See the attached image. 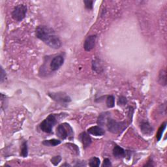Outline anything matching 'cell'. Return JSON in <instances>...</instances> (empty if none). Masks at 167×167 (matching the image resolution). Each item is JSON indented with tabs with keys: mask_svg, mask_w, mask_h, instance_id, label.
I'll use <instances>...</instances> for the list:
<instances>
[{
	"mask_svg": "<svg viewBox=\"0 0 167 167\" xmlns=\"http://www.w3.org/2000/svg\"><path fill=\"white\" fill-rule=\"evenodd\" d=\"M110 118V113L109 112H103L101 113L97 120V123L100 126H105L106 124V122Z\"/></svg>",
	"mask_w": 167,
	"mask_h": 167,
	"instance_id": "cell-12",
	"label": "cell"
},
{
	"mask_svg": "<svg viewBox=\"0 0 167 167\" xmlns=\"http://www.w3.org/2000/svg\"><path fill=\"white\" fill-rule=\"evenodd\" d=\"M57 123V120L54 114H50L48 117L43 120L40 124V129L43 132L50 133L52 131L54 126Z\"/></svg>",
	"mask_w": 167,
	"mask_h": 167,
	"instance_id": "cell-4",
	"label": "cell"
},
{
	"mask_svg": "<svg viewBox=\"0 0 167 167\" xmlns=\"http://www.w3.org/2000/svg\"><path fill=\"white\" fill-rule=\"evenodd\" d=\"M92 67H93V69L94 71L97 72H100L99 69H102V67H101V65L99 63V61H93V63H92Z\"/></svg>",
	"mask_w": 167,
	"mask_h": 167,
	"instance_id": "cell-21",
	"label": "cell"
},
{
	"mask_svg": "<svg viewBox=\"0 0 167 167\" xmlns=\"http://www.w3.org/2000/svg\"><path fill=\"white\" fill-rule=\"evenodd\" d=\"M27 12V7L25 5L21 4L15 7L12 12V18L17 22H21L26 17Z\"/></svg>",
	"mask_w": 167,
	"mask_h": 167,
	"instance_id": "cell-5",
	"label": "cell"
},
{
	"mask_svg": "<svg viewBox=\"0 0 167 167\" xmlns=\"http://www.w3.org/2000/svg\"><path fill=\"white\" fill-rule=\"evenodd\" d=\"M48 96L56 102L61 104L68 103L71 101V97L64 92L49 93Z\"/></svg>",
	"mask_w": 167,
	"mask_h": 167,
	"instance_id": "cell-6",
	"label": "cell"
},
{
	"mask_svg": "<svg viewBox=\"0 0 167 167\" xmlns=\"http://www.w3.org/2000/svg\"><path fill=\"white\" fill-rule=\"evenodd\" d=\"M88 132L96 136H101L105 135V130L99 126H94L89 128L88 129Z\"/></svg>",
	"mask_w": 167,
	"mask_h": 167,
	"instance_id": "cell-10",
	"label": "cell"
},
{
	"mask_svg": "<svg viewBox=\"0 0 167 167\" xmlns=\"http://www.w3.org/2000/svg\"><path fill=\"white\" fill-rule=\"evenodd\" d=\"M61 161V157L60 155H57V156H54L53 157L50 161L51 163L54 165V166H57L58 164H59Z\"/></svg>",
	"mask_w": 167,
	"mask_h": 167,
	"instance_id": "cell-22",
	"label": "cell"
},
{
	"mask_svg": "<svg viewBox=\"0 0 167 167\" xmlns=\"http://www.w3.org/2000/svg\"><path fill=\"white\" fill-rule=\"evenodd\" d=\"M127 99L123 97V96H121L120 97L118 101V105L120 106H124L127 104Z\"/></svg>",
	"mask_w": 167,
	"mask_h": 167,
	"instance_id": "cell-24",
	"label": "cell"
},
{
	"mask_svg": "<svg viewBox=\"0 0 167 167\" xmlns=\"http://www.w3.org/2000/svg\"><path fill=\"white\" fill-rule=\"evenodd\" d=\"M37 37L44 42L47 45L53 49H59L61 47V41L55 34L52 28L45 26H39L35 30Z\"/></svg>",
	"mask_w": 167,
	"mask_h": 167,
	"instance_id": "cell-1",
	"label": "cell"
},
{
	"mask_svg": "<svg viewBox=\"0 0 167 167\" xmlns=\"http://www.w3.org/2000/svg\"><path fill=\"white\" fill-rule=\"evenodd\" d=\"M66 146L68 148L70 149V150L72 152V153H74L75 155H79V153H80L79 148L76 146V144H72V143H67Z\"/></svg>",
	"mask_w": 167,
	"mask_h": 167,
	"instance_id": "cell-16",
	"label": "cell"
},
{
	"mask_svg": "<svg viewBox=\"0 0 167 167\" xmlns=\"http://www.w3.org/2000/svg\"><path fill=\"white\" fill-rule=\"evenodd\" d=\"M84 3L85 4V7L88 10H91L93 9V2L90 1V0H85L84 1Z\"/></svg>",
	"mask_w": 167,
	"mask_h": 167,
	"instance_id": "cell-23",
	"label": "cell"
},
{
	"mask_svg": "<svg viewBox=\"0 0 167 167\" xmlns=\"http://www.w3.org/2000/svg\"><path fill=\"white\" fill-rule=\"evenodd\" d=\"M113 155L116 158H121L125 156V151L118 146H115L113 149Z\"/></svg>",
	"mask_w": 167,
	"mask_h": 167,
	"instance_id": "cell-13",
	"label": "cell"
},
{
	"mask_svg": "<svg viewBox=\"0 0 167 167\" xmlns=\"http://www.w3.org/2000/svg\"><path fill=\"white\" fill-rule=\"evenodd\" d=\"M97 36L96 35H93L88 36L84 41V48L87 52H90L92 49L94 48L96 45Z\"/></svg>",
	"mask_w": 167,
	"mask_h": 167,
	"instance_id": "cell-7",
	"label": "cell"
},
{
	"mask_svg": "<svg viewBox=\"0 0 167 167\" xmlns=\"http://www.w3.org/2000/svg\"><path fill=\"white\" fill-rule=\"evenodd\" d=\"M5 78V71L2 67H1V82H3Z\"/></svg>",
	"mask_w": 167,
	"mask_h": 167,
	"instance_id": "cell-26",
	"label": "cell"
},
{
	"mask_svg": "<svg viewBox=\"0 0 167 167\" xmlns=\"http://www.w3.org/2000/svg\"><path fill=\"white\" fill-rule=\"evenodd\" d=\"M112 166V163L110 161V159H105L104 161H103V166H105V167H108V166Z\"/></svg>",
	"mask_w": 167,
	"mask_h": 167,
	"instance_id": "cell-25",
	"label": "cell"
},
{
	"mask_svg": "<svg viewBox=\"0 0 167 167\" xmlns=\"http://www.w3.org/2000/svg\"><path fill=\"white\" fill-rule=\"evenodd\" d=\"M166 123L165 122L161 125V126L159 127L158 131H157V136H156L157 139L158 141L160 140L162 138V135H163V133L164 130H165V129L166 128Z\"/></svg>",
	"mask_w": 167,
	"mask_h": 167,
	"instance_id": "cell-19",
	"label": "cell"
},
{
	"mask_svg": "<svg viewBox=\"0 0 167 167\" xmlns=\"http://www.w3.org/2000/svg\"><path fill=\"white\" fill-rule=\"evenodd\" d=\"M56 135L61 139H66L67 138H69V139H72L73 138V130H72L71 125L67 123H62L58 125L56 129Z\"/></svg>",
	"mask_w": 167,
	"mask_h": 167,
	"instance_id": "cell-2",
	"label": "cell"
},
{
	"mask_svg": "<svg viewBox=\"0 0 167 167\" xmlns=\"http://www.w3.org/2000/svg\"><path fill=\"white\" fill-rule=\"evenodd\" d=\"M64 62V58L62 56H57L54 57L51 63H50V68L54 71H57L59 69L63 64Z\"/></svg>",
	"mask_w": 167,
	"mask_h": 167,
	"instance_id": "cell-8",
	"label": "cell"
},
{
	"mask_svg": "<svg viewBox=\"0 0 167 167\" xmlns=\"http://www.w3.org/2000/svg\"><path fill=\"white\" fill-rule=\"evenodd\" d=\"M61 144V141L57 139H51L48 140H44L42 142V144L47 146H56Z\"/></svg>",
	"mask_w": 167,
	"mask_h": 167,
	"instance_id": "cell-15",
	"label": "cell"
},
{
	"mask_svg": "<svg viewBox=\"0 0 167 167\" xmlns=\"http://www.w3.org/2000/svg\"><path fill=\"white\" fill-rule=\"evenodd\" d=\"M28 155V148H27V143L26 141H24L22 145V148L20 151V155L23 157H27Z\"/></svg>",
	"mask_w": 167,
	"mask_h": 167,
	"instance_id": "cell-17",
	"label": "cell"
},
{
	"mask_svg": "<svg viewBox=\"0 0 167 167\" xmlns=\"http://www.w3.org/2000/svg\"><path fill=\"white\" fill-rule=\"evenodd\" d=\"M70 166V165H68V164H64V165H61V166Z\"/></svg>",
	"mask_w": 167,
	"mask_h": 167,
	"instance_id": "cell-27",
	"label": "cell"
},
{
	"mask_svg": "<svg viewBox=\"0 0 167 167\" xmlns=\"http://www.w3.org/2000/svg\"><path fill=\"white\" fill-rule=\"evenodd\" d=\"M106 106L108 108H113L115 105V99L113 96H108L106 101Z\"/></svg>",
	"mask_w": 167,
	"mask_h": 167,
	"instance_id": "cell-20",
	"label": "cell"
},
{
	"mask_svg": "<svg viewBox=\"0 0 167 167\" xmlns=\"http://www.w3.org/2000/svg\"><path fill=\"white\" fill-rule=\"evenodd\" d=\"M106 125L108 130L114 134L121 133L126 128V123L125 122H118L111 118H108Z\"/></svg>",
	"mask_w": 167,
	"mask_h": 167,
	"instance_id": "cell-3",
	"label": "cell"
},
{
	"mask_svg": "<svg viewBox=\"0 0 167 167\" xmlns=\"http://www.w3.org/2000/svg\"><path fill=\"white\" fill-rule=\"evenodd\" d=\"M140 130L143 134L150 135L153 133V128L148 121H142L140 124Z\"/></svg>",
	"mask_w": 167,
	"mask_h": 167,
	"instance_id": "cell-9",
	"label": "cell"
},
{
	"mask_svg": "<svg viewBox=\"0 0 167 167\" xmlns=\"http://www.w3.org/2000/svg\"><path fill=\"white\" fill-rule=\"evenodd\" d=\"M100 159L98 157H93L89 161V165L91 167H97L100 165Z\"/></svg>",
	"mask_w": 167,
	"mask_h": 167,
	"instance_id": "cell-18",
	"label": "cell"
},
{
	"mask_svg": "<svg viewBox=\"0 0 167 167\" xmlns=\"http://www.w3.org/2000/svg\"><path fill=\"white\" fill-rule=\"evenodd\" d=\"M158 82L163 86L166 85V71L165 69H161L159 72Z\"/></svg>",
	"mask_w": 167,
	"mask_h": 167,
	"instance_id": "cell-14",
	"label": "cell"
},
{
	"mask_svg": "<svg viewBox=\"0 0 167 167\" xmlns=\"http://www.w3.org/2000/svg\"><path fill=\"white\" fill-rule=\"evenodd\" d=\"M80 137H81V140L83 144L84 148L86 149L90 146L92 142V140L88 134H87L86 133H82L80 135Z\"/></svg>",
	"mask_w": 167,
	"mask_h": 167,
	"instance_id": "cell-11",
	"label": "cell"
}]
</instances>
